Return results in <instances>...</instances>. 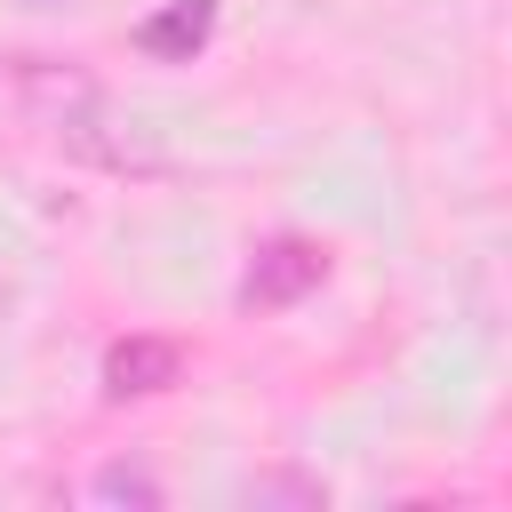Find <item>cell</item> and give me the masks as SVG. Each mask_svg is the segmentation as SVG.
<instances>
[{"label": "cell", "mask_w": 512, "mask_h": 512, "mask_svg": "<svg viewBox=\"0 0 512 512\" xmlns=\"http://www.w3.org/2000/svg\"><path fill=\"white\" fill-rule=\"evenodd\" d=\"M104 104L96 72L72 64V56H0V128H48V136H72L88 128Z\"/></svg>", "instance_id": "obj_1"}, {"label": "cell", "mask_w": 512, "mask_h": 512, "mask_svg": "<svg viewBox=\"0 0 512 512\" xmlns=\"http://www.w3.org/2000/svg\"><path fill=\"white\" fill-rule=\"evenodd\" d=\"M320 280H328V248L304 240V232H272V240L248 256V272H240V304H248V312H288V304H304Z\"/></svg>", "instance_id": "obj_2"}, {"label": "cell", "mask_w": 512, "mask_h": 512, "mask_svg": "<svg viewBox=\"0 0 512 512\" xmlns=\"http://www.w3.org/2000/svg\"><path fill=\"white\" fill-rule=\"evenodd\" d=\"M96 384H104V400H160L168 384H184V344L176 336H120V344H104Z\"/></svg>", "instance_id": "obj_3"}, {"label": "cell", "mask_w": 512, "mask_h": 512, "mask_svg": "<svg viewBox=\"0 0 512 512\" xmlns=\"http://www.w3.org/2000/svg\"><path fill=\"white\" fill-rule=\"evenodd\" d=\"M208 32H216V0H168L160 16L136 24V48L160 56V64H192L208 48Z\"/></svg>", "instance_id": "obj_4"}, {"label": "cell", "mask_w": 512, "mask_h": 512, "mask_svg": "<svg viewBox=\"0 0 512 512\" xmlns=\"http://www.w3.org/2000/svg\"><path fill=\"white\" fill-rule=\"evenodd\" d=\"M88 496H96V504H144V512H152V504H160L168 488H160V480H152L144 464H104V472L88 480Z\"/></svg>", "instance_id": "obj_5"}, {"label": "cell", "mask_w": 512, "mask_h": 512, "mask_svg": "<svg viewBox=\"0 0 512 512\" xmlns=\"http://www.w3.org/2000/svg\"><path fill=\"white\" fill-rule=\"evenodd\" d=\"M240 496H248V504H304V512H320V504H328V488H320L312 472H256Z\"/></svg>", "instance_id": "obj_6"}, {"label": "cell", "mask_w": 512, "mask_h": 512, "mask_svg": "<svg viewBox=\"0 0 512 512\" xmlns=\"http://www.w3.org/2000/svg\"><path fill=\"white\" fill-rule=\"evenodd\" d=\"M24 8H72V0H24Z\"/></svg>", "instance_id": "obj_7"}]
</instances>
